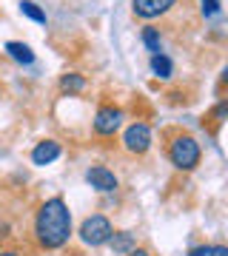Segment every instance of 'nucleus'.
Returning <instances> with one entry per match:
<instances>
[{
    "label": "nucleus",
    "instance_id": "obj_11",
    "mask_svg": "<svg viewBox=\"0 0 228 256\" xmlns=\"http://www.w3.org/2000/svg\"><path fill=\"white\" fill-rule=\"evenodd\" d=\"M60 92L63 94H80V92H86V77L83 74H63L60 77Z\"/></svg>",
    "mask_w": 228,
    "mask_h": 256
},
{
    "label": "nucleus",
    "instance_id": "obj_7",
    "mask_svg": "<svg viewBox=\"0 0 228 256\" xmlns=\"http://www.w3.org/2000/svg\"><path fill=\"white\" fill-rule=\"evenodd\" d=\"M86 182L100 194H111V191L120 188V180L114 176V171L106 168V165H91L89 171H86Z\"/></svg>",
    "mask_w": 228,
    "mask_h": 256
},
{
    "label": "nucleus",
    "instance_id": "obj_2",
    "mask_svg": "<svg viewBox=\"0 0 228 256\" xmlns=\"http://www.w3.org/2000/svg\"><path fill=\"white\" fill-rule=\"evenodd\" d=\"M168 160L177 171H194L202 160L200 142L191 134H174L171 142H168Z\"/></svg>",
    "mask_w": 228,
    "mask_h": 256
},
{
    "label": "nucleus",
    "instance_id": "obj_1",
    "mask_svg": "<svg viewBox=\"0 0 228 256\" xmlns=\"http://www.w3.org/2000/svg\"><path fill=\"white\" fill-rule=\"evenodd\" d=\"M72 236V210L63 202V196H52L37 208L35 216V239L46 250L63 248Z\"/></svg>",
    "mask_w": 228,
    "mask_h": 256
},
{
    "label": "nucleus",
    "instance_id": "obj_13",
    "mask_svg": "<svg viewBox=\"0 0 228 256\" xmlns=\"http://www.w3.org/2000/svg\"><path fill=\"white\" fill-rule=\"evenodd\" d=\"M20 12L26 14L29 20H35V23H40V26H46V12L37 6V3H32V0H23L20 3Z\"/></svg>",
    "mask_w": 228,
    "mask_h": 256
},
{
    "label": "nucleus",
    "instance_id": "obj_19",
    "mask_svg": "<svg viewBox=\"0 0 228 256\" xmlns=\"http://www.w3.org/2000/svg\"><path fill=\"white\" fill-rule=\"evenodd\" d=\"M0 256H23L18 248H6V250H0Z\"/></svg>",
    "mask_w": 228,
    "mask_h": 256
},
{
    "label": "nucleus",
    "instance_id": "obj_9",
    "mask_svg": "<svg viewBox=\"0 0 228 256\" xmlns=\"http://www.w3.org/2000/svg\"><path fill=\"white\" fill-rule=\"evenodd\" d=\"M106 245H111V250L117 256H126L128 250L137 248V239H134V234H128V230H120V234H111V239Z\"/></svg>",
    "mask_w": 228,
    "mask_h": 256
},
{
    "label": "nucleus",
    "instance_id": "obj_6",
    "mask_svg": "<svg viewBox=\"0 0 228 256\" xmlns=\"http://www.w3.org/2000/svg\"><path fill=\"white\" fill-rule=\"evenodd\" d=\"M180 0H131V12L134 18L140 20H154V18H163L177 6Z\"/></svg>",
    "mask_w": 228,
    "mask_h": 256
},
{
    "label": "nucleus",
    "instance_id": "obj_12",
    "mask_svg": "<svg viewBox=\"0 0 228 256\" xmlns=\"http://www.w3.org/2000/svg\"><path fill=\"white\" fill-rule=\"evenodd\" d=\"M151 72H154L160 80H168V77L174 74V66H171V60H168L165 54L157 52V54H151Z\"/></svg>",
    "mask_w": 228,
    "mask_h": 256
},
{
    "label": "nucleus",
    "instance_id": "obj_18",
    "mask_svg": "<svg viewBox=\"0 0 228 256\" xmlns=\"http://www.w3.org/2000/svg\"><path fill=\"white\" fill-rule=\"evenodd\" d=\"M126 256H151V250H148V248H134V250H128Z\"/></svg>",
    "mask_w": 228,
    "mask_h": 256
},
{
    "label": "nucleus",
    "instance_id": "obj_8",
    "mask_svg": "<svg viewBox=\"0 0 228 256\" xmlns=\"http://www.w3.org/2000/svg\"><path fill=\"white\" fill-rule=\"evenodd\" d=\"M60 142L57 140H43V142H37L35 151H32V162L35 165H49V162H55L57 156H60Z\"/></svg>",
    "mask_w": 228,
    "mask_h": 256
},
{
    "label": "nucleus",
    "instance_id": "obj_16",
    "mask_svg": "<svg viewBox=\"0 0 228 256\" xmlns=\"http://www.w3.org/2000/svg\"><path fill=\"white\" fill-rule=\"evenodd\" d=\"M188 256H211V245H200V248H191Z\"/></svg>",
    "mask_w": 228,
    "mask_h": 256
},
{
    "label": "nucleus",
    "instance_id": "obj_17",
    "mask_svg": "<svg viewBox=\"0 0 228 256\" xmlns=\"http://www.w3.org/2000/svg\"><path fill=\"white\" fill-rule=\"evenodd\" d=\"M211 256H228L225 245H211Z\"/></svg>",
    "mask_w": 228,
    "mask_h": 256
},
{
    "label": "nucleus",
    "instance_id": "obj_10",
    "mask_svg": "<svg viewBox=\"0 0 228 256\" xmlns=\"http://www.w3.org/2000/svg\"><path fill=\"white\" fill-rule=\"evenodd\" d=\"M6 54H9L15 63H23V66L35 63V52H32L26 43H18V40H9V43H6Z\"/></svg>",
    "mask_w": 228,
    "mask_h": 256
},
{
    "label": "nucleus",
    "instance_id": "obj_5",
    "mask_svg": "<svg viewBox=\"0 0 228 256\" xmlns=\"http://www.w3.org/2000/svg\"><path fill=\"white\" fill-rule=\"evenodd\" d=\"M123 126V111L117 106H100L94 114V134L100 137H111L117 134V128Z\"/></svg>",
    "mask_w": 228,
    "mask_h": 256
},
{
    "label": "nucleus",
    "instance_id": "obj_14",
    "mask_svg": "<svg viewBox=\"0 0 228 256\" xmlns=\"http://www.w3.org/2000/svg\"><path fill=\"white\" fill-rule=\"evenodd\" d=\"M143 43H146V48L151 54H157L160 52V28H154V26L143 28Z\"/></svg>",
    "mask_w": 228,
    "mask_h": 256
},
{
    "label": "nucleus",
    "instance_id": "obj_4",
    "mask_svg": "<svg viewBox=\"0 0 228 256\" xmlns=\"http://www.w3.org/2000/svg\"><path fill=\"white\" fill-rule=\"evenodd\" d=\"M123 148L137 156L146 154L151 148V128H148V122H131L126 128V134H123Z\"/></svg>",
    "mask_w": 228,
    "mask_h": 256
},
{
    "label": "nucleus",
    "instance_id": "obj_3",
    "mask_svg": "<svg viewBox=\"0 0 228 256\" xmlns=\"http://www.w3.org/2000/svg\"><path fill=\"white\" fill-rule=\"evenodd\" d=\"M111 234H114V225H111L109 216H103V214H91V216H86L80 225V230H77V236H80L83 245L89 248H100L106 245L111 239Z\"/></svg>",
    "mask_w": 228,
    "mask_h": 256
},
{
    "label": "nucleus",
    "instance_id": "obj_15",
    "mask_svg": "<svg viewBox=\"0 0 228 256\" xmlns=\"http://www.w3.org/2000/svg\"><path fill=\"white\" fill-rule=\"evenodd\" d=\"M200 9L205 18H214V14H219V0H200Z\"/></svg>",
    "mask_w": 228,
    "mask_h": 256
}]
</instances>
